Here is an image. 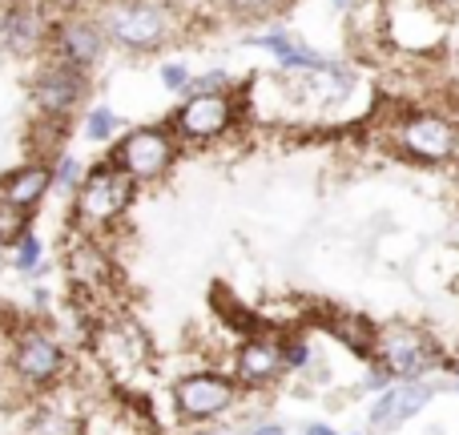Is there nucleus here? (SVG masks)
<instances>
[{"label":"nucleus","instance_id":"obj_23","mask_svg":"<svg viewBox=\"0 0 459 435\" xmlns=\"http://www.w3.org/2000/svg\"><path fill=\"white\" fill-rule=\"evenodd\" d=\"M286 0H230V8L242 16H266V13H278Z\"/></svg>","mask_w":459,"mask_h":435},{"label":"nucleus","instance_id":"obj_3","mask_svg":"<svg viewBox=\"0 0 459 435\" xmlns=\"http://www.w3.org/2000/svg\"><path fill=\"white\" fill-rule=\"evenodd\" d=\"M129 202H134V182L113 161H101L81 178L77 198H73V222H77L81 234H97L126 214Z\"/></svg>","mask_w":459,"mask_h":435},{"label":"nucleus","instance_id":"obj_5","mask_svg":"<svg viewBox=\"0 0 459 435\" xmlns=\"http://www.w3.org/2000/svg\"><path fill=\"white\" fill-rule=\"evenodd\" d=\"M174 158H178L174 134L161 126H142V129H129L126 142H117L109 161L137 186V182H158V178H166Z\"/></svg>","mask_w":459,"mask_h":435},{"label":"nucleus","instance_id":"obj_10","mask_svg":"<svg viewBox=\"0 0 459 435\" xmlns=\"http://www.w3.org/2000/svg\"><path fill=\"white\" fill-rule=\"evenodd\" d=\"M431 399H436V387L428 379H411V383H391L375 396L371 412H367V428L371 431H399L403 423H411L420 412H428Z\"/></svg>","mask_w":459,"mask_h":435},{"label":"nucleus","instance_id":"obj_13","mask_svg":"<svg viewBox=\"0 0 459 435\" xmlns=\"http://www.w3.org/2000/svg\"><path fill=\"white\" fill-rule=\"evenodd\" d=\"M399 145L420 161H447L459 153V129L439 113H411L399 129Z\"/></svg>","mask_w":459,"mask_h":435},{"label":"nucleus","instance_id":"obj_28","mask_svg":"<svg viewBox=\"0 0 459 435\" xmlns=\"http://www.w3.org/2000/svg\"><path fill=\"white\" fill-rule=\"evenodd\" d=\"M4 262H8V254H4V250H0V270H4Z\"/></svg>","mask_w":459,"mask_h":435},{"label":"nucleus","instance_id":"obj_16","mask_svg":"<svg viewBox=\"0 0 459 435\" xmlns=\"http://www.w3.org/2000/svg\"><path fill=\"white\" fill-rule=\"evenodd\" d=\"M53 190V166L48 161H24L13 174L0 182V206L32 214V210L45 202V194Z\"/></svg>","mask_w":459,"mask_h":435},{"label":"nucleus","instance_id":"obj_20","mask_svg":"<svg viewBox=\"0 0 459 435\" xmlns=\"http://www.w3.org/2000/svg\"><path fill=\"white\" fill-rule=\"evenodd\" d=\"M121 129V121H117V113L113 109H105V105H97V109H89V117H85V134H89V142H109L113 134Z\"/></svg>","mask_w":459,"mask_h":435},{"label":"nucleus","instance_id":"obj_9","mask_svg":"<svg viewBox=\"0 0 459 435\" xmlns=\"http://www.w3.org/2000/svg\"><path fill=\"white\" fill-rule=\"evenodd\" d=\"M85 73L73 69V65H61V61H48L40 65V73L32 77V105L40 109L45 121H65L77 101L85 97Z\"/></svg>","mask_w":459,"mask_h":435},{"label":"nucleus","instance_id":"obj_25","mask_svg":"<svg viewBox=\"0 0 459 435\" xmlns=\"http://www.w3.org/2000/svg\"><path fill=\"white\" fill-rule=\"evenodd\" d=\"M53 182L56 186H81V166L73 158H61V166H53Z\"/></svg>","mask_w":459,"mask_h":435},{"label":"nucleus","instance_id":"obj_22","mask_svg":"<svg viewBox=\"0 0 459 435\" xmlns=\"http://www.w3.org/2000/svg\"><path fill=\"white\" fill-rule=\"evenodd\" d=\"M278 347H282V367L286 371H302V367L310 363L307 339H286V343H278Z\"/></svg>","mask_w":459,"mask_h":435},{"label":"nucleus","instance_id":"obj_30","mask_svg":"<svg viewBox=\"0 0 459 435\" xmlns=\"http://www.w3.org/2000/svg\"><path fill=\"white\" fill-rule=\"evenodd\" d=\"M431 4H447V0H431Z\"/></svg>","mask_w":459,"mask_h":435},{"label":"nucleus","instance_id":"obj_17","mask_svg":"<svg viewBox=\"0 0 459 435\" xmlns=\"http://www.w3.org/2000/svg\"><path fill=\"white\" fill-rule=\"evenodd\" d=\"M21 435H81V423L69 407L61 404H37L29 420L21 423Z\"/></svg>","mask_w":459,"mask_h":435},{"label":"nucleus","instance_id":"obj_27","mask_svg":"<svg viewBox=\"0 0 459 435\" xmlns=\"http://www.w3.org/2000/svg\"><path fill=\"white\" fill-rule=\"evenodd\" d=\"M246 435H286L282 423H258V428H250Z\"/></svg>","mask_w":459,"mask_h":435},{"label":"nucleus","instance_id":"obj_21","mask_svg":"<svg viewBox=\"0 0 459 435\" xmlns=\"http://www.w3.org/2000/svg\"><path fill=\"white\" fill-rule=\"evenodd\" d=\"M24 234H29V214H21V210H8V206H0V250H8V246H16Z\"/></svg>","mask_w":459,"mask_h":435},{"label":"nucleus","instance_id":"obj_2","mask_svg":"<svg viewBox=\"0 0 459 435\" xmlns=\"http://www.w3.org/2000/svg\"><path fill=\"white\" fill-rule=\"evenodd\" d=\"M101 32L129 53H153L174 40L178 16L161 0H109L101 13Z\"/></svg>","mask_w":459,"mask_h":435},{"label":"nucleus","instance_id":"obj_7","mask_svg":"<svg viewBox=\"0 0 459 435\" xmlns=\"http://www.w3.org/2000/svg\"><path fill=\"white\" fill-rule=\"evenodd\" d=\"M56 16L37 0H4L0 4V48L16 57H29L48 45Z\"/></svg>","mask_w":459,"mask_h":435},{"label":"nucleus","instance_id":"obj_14","mask_svg":"<svg viewBox=\"0 0 459 435\" xmlns=\"http://www.w3.org/2000/svg\"><path fill=\"white\" fill-rule=\"evenodd\" d=\"M65 270L77 294H101L113 283V262L93 234H77L65 250Z\"/></svg>","mask_w":459,"mask_h":435},{"label":"nucleus","instance_id":"obj_29","mask_svg":"<svg viewBox=\"0 0 459 435\" xmlns=\"http://www.w3.org/2000/svg\"><path fill=\"white\" fill-rule=\"evenodd\" d=\"M455 396H459V375H455Z\"/></svg>","mask_w":459,"mask_h":435},{"label":"nucleus","instance_id":"obj_4","mask_svg":"<svg viewBox=\"0 0 459 435\" xmlns=\"http://www.w3.org/2000/svg\"><path fill=\"white\" fill-rule=\"evenodd\" d=\"M8 371L24 391H45L69 371V355L65 347L40 326H24L13 335V351H8Z\"/></svg>","mask_w":459,"mask_h":435},{"label":"nucleus","instance_id":"obj_11","mask_svg":"<svg viewBox=\"0 0 459 435\" xmlns=\"http://www.w3.org/2000/svg\"><path fill=\"white\" fill-rule=\"evenodd\" d=\"M48 48H53V61L73 65V69L85 73L89 65L101 61V53H105V32H101V24L89 21V16H61V21L53 24Z\"/></svg>","mask_w":459,"mask_h":435},{"label":"nucleus","instance_id":"obj_15","mask_svg":"<svg viewBox=\"0 0 459 435\" xmlns=\"http://www.w3.org/2000/svg\"><path fill=\"white\" fill-rule=\"evenodd\" d=\"M282 347L278 339H262V335H246V343L234 351V383L242 387H266L282 375Z\"/></svg>","mask_w":459,"mask_h":435},{"label":"nucleus","instance_id":"obj_12","mask_svg":"<svg viewBox=\"0 0 459 435\" xmlns=\"http://www.w3.org/2000/svg\"><path fill=\"white\" fill-rule=\"evenodd\" d=\"M234 126V101L226 93H194L174 113V134L186 142H214Z\"/></svg>","mask_w":459,"mask_h":435},{"label":"nucleus","instance_id":"obj_8","mask_svg":"<svg viewBox=\"0 0 459 435\" xmlns=\"http://www.w3.org/2000/svg\"><path fill=\"white\" fill-rule=\"evenodd\" d=\"M93 355H97V363H101L105 371L129 375V371H137V367L150 359V343H145L142 326H137L134 318L117 315V318H105V323H97V331H93Z\"/></svg>","mask_w":459,"mask_h":435},{"label":"nucleus","instance_id":"obj_18","mask_svg":"<svg viewBox=\"0 0 459 435\" xmlns=\"http://www.w3.org/2000/svg\"><path fill=\"white\" fill-rule=\"evenodd\" d=\"M254 45H262V48H270V53L278 57V61L286 65V69H326V57H318V53H310V48H302V45H294V40H286V37H278V32H270V37H262V40H254Z\"/></svg>","mask_w":459,"mask_h":435},{"label":"nucleus","instance_id":"obj_26","mask_svg":"<svg viewBox=\"0 0 459 435\" xmlns=\"http://www.w3.org/2000/svg\"><path fill=\"white\" fill-rule=\"evenodd\" d=\"M302 435H342V431H334V428H331V423L315 420V423H307V428H302Z\"/></svg>","mask_w":459,"mask_h":435},{"label":"nucleus","instance_id":"obj_24","mask_svg":"<svg viewBox=\"0 0 459 435\" xmlns=\"http://www.w3.org/2000/svg\"><path fill=\"white\" fill-rule=\"evenodd\" d=\"M161 85H166L169 93L190 89V69H186V65H166V69H161Z\"/></svg>","mask_w":459,"mask_h":435},{"label":"nucleus","instance_id":"obj_19","mask_svg":"<svg viewBox=\"0 0 459 435\" xmlns=\"http://www.w3.org/2000/svg\"><path fill=\"white\" fill-rule=\"evenodd\" d=\"M40 258H45V246H40V238L29 230V234L13 246V270H21V274H37Z\"/></svg>","mask_w":459,"mask_h":435},{"label":"nucleus","instance_id":"obj_6","mask_svg":"<svg viewBox=\"0 0 459 435\" xmlns=\"http://www.w3.org/2000/svg\"><path fill=\"white\" fill-rule=\"evenodd\" d=\"M238 404V383L222 371H190L174 383V407L182 420L206 423Z\"/></svg>","mask_w":459,"mask_h":435},{"label":"nucleus","instance_id":"obj_1","mask_svg":"<svg viewBox=\"0 0 459 435\" xmlns=\"http://www.w3.org/2000/svg\"><path fill=\"white\" fill-rule=\"evenodd\" d=\"M371 355H375V367L391 375V383H411L447 367V355L436 335L420 331L411 323H387L383 331H375Z\"/></svg>","mask_w":459,"mask_h":435}]
</instances>
